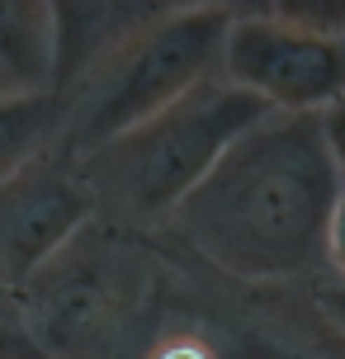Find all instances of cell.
<instances>
[{
    "label": "cell",
    "mask_w": 345,
    "mask_h": 359,
    "mask_svg": "<svg viewBox=\"0 0 345 359\" xmlns=\"http://www.w3.org/2000/svg\"><path fill=\"white\" fill-rule=\"evenodd\" d=\"M336 194L317 114H265L170 217L203 260L236 279H289L322 260Z\"/></svg>",
    "instance_id": "cell-1"
},
{
    "label": "cell",
    "mask_w": 345,
    "mask_h": 359,
    "mask_svg": "<svg viewBox=\"0 0 345 359\" xmlns=\"http://www.w3.org/2000/svg\"><path fill=\"white\" fill-rule=\"evenodd\" d=\"M270 109L251 95L227 86L222 76H208L203 86L180 95L175 104L151 114L147 123L128 128L123 137L100 147L81 161V184L104 189L114 203H123L137 217L175 213L194 184H199L218 156Z\"/></svg>",
    "instance_id": "cell-2"
},
{
    "label": "cell",
    "mask_w": 345,
    "mask_h": 359,
    "mask_svg": "<svg viewBox=\"0 0 345 359\" xmlns=\"http://www.w3.org/2000/svg\"><path fill=\"white\" fill-rule=\"evenodd\" d=\"M232 10L236 5H170L151 29L128 38L109 62H100L90 72V100L76 109V156H95L128 128L147 123L151 114L218 76Z\"/></svg>",
    "instance_id": "cell-3"
},
{
    "label": "cell",
    "mask_w": 345,
    "mask_h": 359,
    "mask_svg": "<svg viewBox=\"0 0 345 359\" xmlns=\"http://www.w3.org/2000/svg\"><path fill=\"white\" fill-rule=\"evenodd\" d=\"M218 76L270 114H322L345 95V43L298 29L270 5L232 10Z\"/></svg>",
    "instance_id": "cell-4"
},
{
    "label": "cell",
    "mask_w": 345,
    "mask_h": 359,
    "mask_svg": "<svg viewBox=\"0 0 345 359\" xmlns=\"http://www.w3.org/2000/svg\"><path fill=\"white\" fill-rule=\"evenodd\" d=\"M90 203L95 194L81 175H67L53 161H34L0 180V288H24L53 265L86 227Z\"/></svg>",
    "instance_id": "cell-5"
},
{
    "label": "cell",
    "mask_w": 345,
    "mask_h": 359,
    "mask_svg": "<svg viewBox=\"0 0 345 359\" xmlns=\"http://www.w3.org/2000/svg\"><path fill=\"white\" fill-rule=\"evenodd\" d=\"M170 5H53V95L109 62Z\"/></svg>",
    "instance_id": "cell-6"
},
{
    "label": "cell",
    "mask_w": 345,
    "mask_h": 359,
    "mask_svg": "<svg viewBox=\"0 0 345 359\" xmlns=\"http://www.w3.org/2000/svg\"><path fill=\"white\" fill-rule=\"evenodd\" d=\"M53 90V5H0V95Z\"/></svg>",
    "instance_id": "cell-7"
},
{
    "label": "cell",
    "mask_w": 345,
    "mask_h": 359,
    "mask_svg": "<svg viewBox=\"0 0 345 359\" xmlns=\"http://www.w3.org/2000/svg\"><path fill=\"white\" fill-rule=\"evenodd\" d=\"M62 118H67V109H62V95H53V90L0 95V180L43 161Z\"/></svg>",
    "instance_id": "cell-8"
},
{
    "label": "cell",
    "mask_w": 345,
    "mask_h": 359,
    "mask_svg": "<svg viewBox=\"0 0 345 359\" xmlns=\"http://www.w3.org/2000/svg\"><path fill=\"white\" fill-rule=\"evenodd\" d=\"M0 359H48L38 350L29 322H24L15 288H0Z\"/></svg>",
    "instance_id": "cell-9"
},
{
    "label": "cell",
    "mask_w": 345,
    "mask_h": 359,
    "mask_svg": "<svg viewBox=\"0 0 345 359\" xmlns=\"http://www.w3.org/2000/svg\"><path fill=\"white\" fill-rule=\"evenodd\" d=\"M317 128H322V147H327V156H331V170H336V180H341V189H345V95L317 114Z\"/></svg>",
    "instance_id": "cell-10"
},
{
    "label": "cell",
    "mask_w": 345,
    "mask_h": 359,
    "mask_svg": "<svg viewBox=\"0 0 345 359\" xmlns=\"http://www.w3.org/2000/svg\"><path fill=\"white\" fill-rule=\"evenodd\" d=\"M322 260H331V269L341 274V288H345V189L336 194V203H331L327 236H322Z\"/></svg>",
    "instance_id": "cell-11"
},
{
    "label": "cell",
    "mask_w": 345,
    "mask_h": 359,
    "mask_svg": "<svg viewBox=\"0 0 345 359\" xmlns=\"http://www.w3.org/2000/svg\"><path fill=\"white\" fill-rule=\"evenodd\" d=\"M322 307H327V317H331L336 326H345V288H341V284L322 293Z\"/></svg>",
    "instance_id": "cell-12"
},
{
    "label": "cell",
    "mask_w": 345,
    "mask_h": 359,
    "mask_svg": "<svg viewBox=\"0 0 345 359\" xmlns=\"http://www.w3.org/2000/svg\"><path fill=\"white\" fill-rule=\"evenodd\" d=\"M161 359H208V355H203L199 345H175V350H165Z\"/></svg>",
    "instance_id": "cell-13"
}]
</instances>
